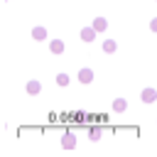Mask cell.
I'll use <instances>...</instances> for the list:
<instances>
[{
  "mask_svg": "<svg viewBox=\"0 0 157 157\" xmlns=\"http://www.w3.org/2000/svg\"><path fill=\"white\" fill-rule=\"evenodd\" d=\"M78 81H81V83H91V81H93V71H91V69H81V71H78Z\"/></svg>",
  "mask_w": 157,
  "mask_h": 157,
  "instance_id": "3957f363",
  "label": "cell"
},
{
  "mask_svg": "<svg viewBox=\"0 0 157 157\" xmlns=\"http://www.w3.org/2000/svg\"><path fill=\"white\" fill-rule=\"evenodd\" d=\"M113 108H115V110H125V101H123V98H118V101L113 103Z\"/></svg>",
  "mask_w": 157,
  "mask_h": 157,
  "instance_id": "8fae6325",
  "label": "cell"
},
{
  "mask_svg": "<svg viewBox=\"0 0 157 157\" xmlns=\"http://www.w3.org/2000/svg\"><path fill=\"white\" fill-rule=\"evenodd\" d=\"M81 39H83V42H93V39H96V29H93V27H83V29H81Z\"/></svg>",
  "mask_w": 157,
  "mask_h": 157,
  "instance_id": "7a4b0ae2",
  "label": "cell"
},
{
  "mask_svg": "<svg viewBox=\"0 0 157 157\" xmlns=\"http://www.w3.org/2000/svg\"><path fill=\"white\" fill-rule=\"evenodd\" d=\"M101 137V130L98 128H91V140H98Z\"/></svg>",
  "mask_w": 157,
  "mask_h": 157,
  "instance_id": "7c38bea8",
  "label": "cell"
},
{
  "mask_svg": "<svg viewBox=\"0 0 157 157\" xmlns=\"http://www.w3.org/2000/svg\"><path fill=\"white\" fill-rule=\"evenodd\" d=\"M103 52H108V54L115 52V42H113V39H105V42H103Z\"/></svg>",
  "mask_w": 157,
  "mask_h": 157,
  "instance_id": "ba28073f",
  "label": "cell"
},
{
  "mask_svg": "<svg viewBox=\"0 0 157 157\" xmlns=\"http://www.w3.org/2000/svg\"><path fill=\"white\" fill-rule=\"evenodd\" d=\"M93 29H105V20H103V17H98V20L93 22Z\"/></svg>",
  "mask_w": 157,
  "mask_h": 157,
  "instance_id": "9c48e42d",
  "label": "cell"
},
{
  "mask_svg": "<svg viewBox=\"0 0 157 157\" xmlns=\"http://www.w3.org/2000/svg\"><path fill=\"white\" fill-rule=\"evenodd\" d=\"M56 83H59V86H66V83H69V76H66V74H59V76H56Z\"/></svg>",
  "mask_w": 157,
  "mask_h": 157,
  "instance_id": "30bf717a",
  "label": "cell"
},
{
  "mask_svg": "<svg viewBox=\"0 0 157 157\" xmlns=\"http://www.w3.org/2000/svg\"><path fill=\"white\" fill-rule=\"evenodd\" d=\"M49 49H52V54H61L64 52V42L61 39H52L49 42Z\"/></svg>",
  "mask_w": 157,
  "mask_h": 157,
  "instance_id": "5b68a950",
  "label": "cell"
},
{
  "mask_svg": "<svg viewBox=\"0 0 157 157\" xmlns=\"http://www.w3.org/2000/svg\"><path fill=\"white\" fill-rule=\"evenodd\" d=\"M61 147H64V150H74V147H76V137H74L71 132H66V135L61 137Z\"/></svg>",
  "mask_w": 157,
  "mask_h": 157,
  "instance_id": "6da1fadb",
  "label": "cell"
},
{
  "mask_svg": "<svg viewBox=\"0 0 157 157\" xmlns=\"http://www.w3.org/2000/svg\"><path fill=\"white\" fill-rule=\"evenodd\" d=\"M155 98H157V93H155V88H145V91H142V101H145V103H152Z\"/></svg>",
  "mask_w": 157,
  "mask_h": 157,
  "instance_id": "52a82bcc",
  "label": "cell"
},
{
  "mask_svg": "<svg viewBox=\"0 0 157 157\" xmlns=\"http://www.w3.org/2000/svg\"><path fill=\"white\" fill-rule=\"evenodd\" d=\"M32 37H34L37 42H42V39H47V29H44V27H34V29H32Z\"/></svg>",
  "mask_w": 157,
  "mask_h": 157,
  "instance_id": "8992f818",
  "label": "cell"
},
{
  "mask_svg": "<svg viewBox=\"0 0 157 157\" xmlns=\"http://www.w3.org/2000/svg\"><path fill=\"white\" fill-rule=\"evenodd\" d=\"M25 88H27V93H29V96H37V93L42 91V83H39V81H27V86H25Z\"/></svg>",
  "mask_w": 157,
  "mask_h": 157,
  "instance_id": "277c9868",
  "label": "cell"
}]
</instances>
